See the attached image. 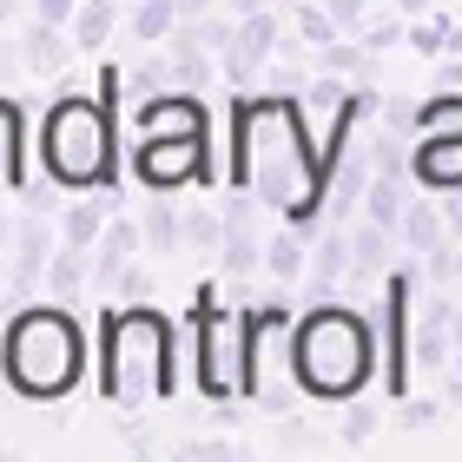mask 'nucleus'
Here are the masks:
<instances>
[{
  "label": "nucleus",
  "instance_id": "obj_21",
  "mask_svg": "<svg viewBox=\"0 0 462 462\" xmlns=\"http://www.w3.org/2000/svg\"><path fill=\"white\" fill-rule=\"evenodd\" d=\"M20 139H27L20 106H14V99H0V199L20 192Z\"/></svg>",
  "mask_w": 462,
  "mask_h": 462
},
{
  "label": "nucleus",
  "instance_id": "obj_38",
  "mask_svg": "<svg viewBox=\"0 0 462 462\" xmlns=\"http://www.w3.org/2000/svg\"><path fill=\"white\" fill-rule=\"evenodd\" d=\"M436 416H443L436 403H403V423H410V430H423V423H436Z\"/></svg>",
  "mask_w": 462,
  "mask_h": 462
},
{
  "label": "nucleus",
  "instance_id": "obj_2",
  "mask_svg": "<svg viewBox=\"0 0 462 462\" xmlns=\"http://www.w3.org/2000/svg\"><path fill=\"white\" fill-rule=\"evenodd\" d=\"M172 324L145 304H125L99 324V390L113 410H152L179 390V364H172Z\"/></svg>",
  "mask_w": 462,
  "mask_h": 462
},
{
  "label": "nucleus",
  "instance_id": "obj_31",
  "mask_svg": "<svg viewBox=\"0 0 462 462\" xmlns=\"http://www.w3.org/2000/svg\"><path fill=\"white\" fill-rule=\"evenodd\" d=\"M125 87H133L139 99H152L159 87H172V53H165V60H145V67H133V73H125Z\"/></svg>",
  "mask_w": 462,
  "mask_h": 462
},
{
  "label": "nucleus",
  "instance_id": "obj_6",
  "mask_svg": "<svg viewBox=\"0 0 462 462\" xmlns=\"http://www.w3.org/2000/svg\"><path fill=\"white\" fill-rule=\"evenodd\" d=\"M245 390L258 410H291L298 403V330H291V298L264 291L245 310Z\"/></svg>",
  "mask_w": 462,
  "mask_h": 462
},
{
  "label": "nucleus",
  "instance_id": "obj_22",
  "mask_svg": "<svg viewBox=\"0 0 462 462\" xmlns=\"http://www.w3.org/2000/svg\"><path fill=\"white\" fill-rule=\"evenodd\" d=\"M403 212H410L403 179H383V172H376V179H370V192H364V218L390 225V231H403Z\"/></svg>",
  "mask_w": 462,
  "mask_h": 462
},
{
  "label": "nucleus",
  "instance_id": "obj_37",
  "mask_svg": "<svg viewBox=\"0 0 462 462\" xmlns=\"http://www.w3.org/2000/svg\"><path fill=\"white\" fill-rule=\"evenodd\" d=\"M443 218H449V231L462 238V185H449V192H443Z\"/></svg>",
  "mask_w": 462,
  "mask_h": 462
},
{
  "label": "nucleus",
  "instance_id": "obj_44",
  "mask_svg": "<svg viewBox=\"0 0 462 462\" xmlns=\"http://www.w3.org/2000/svg\"><path fill=\"white\" fill-rule=\"evenodd\" d=\"M7 271H14V258H7V245H0V284H7Z\"/></svg>",
  "mask_w": 462,
  "mask_h": 462
},
{
  "label": "nucleus",
  "instance_id": "obj_7",
  "mask_svg": "<svg viewBox=\"0 0 462 462\" xmlns=\"http://www.w3.org/2000/svg\"><path fill=\"white\" fill-rule=\"evenodd\" d=\"M192 337H199V390L212 396V403H231V396L245 390V318L238 304H199L192 318Z\"/></svg>",
  "mask_w": 462,
  "mask_h": 462
},
{
  "label": "nucleus",
  "instance_id": "obj_14",
  "mask_svg": "<svg viewBox=\"0 0 462 462\" xmlns=\"http://www.w3.org/2000/svg\"><path fill=\"white\" fill-rule=\"evenodd\" d=\"M20 47H27V67L33 73H60L73 60V27H60V20H33V27L20 33Z\"/></svg>",
  "mask_w": 462,
  "mask_h": 462
},
{
  "label": "nucleus",
  "instance_id": "obj_5",
  "mask_svg": "<svg viewBox=\"0 0 462 462\" xmlns=\"http://www.w3.org/2000/svg\"><path fill=\"white\" fill-rule=\"evenodd\" d=\"M370 324L356 318V310L344 304H324V310H310V318L298 324V383L304 396H356L370 383Z\"/></svg>",
  "mask_w": 462,
  "mask_h": 462
},
{
  "label": "nucleus",
  "instance_id": "obj_33",
  "mask_svg": "<svg viewBox=\"0 0 462 462\" xmlns=\"http://www.w3.org/2000/svg\"><path fill=\"white\" fill-rule=\"evenodd\" d=\"M113 291H119V304H145V298H152V271H145V264H125Z\"/></svg>",
  "mask_w": 462,
  "mask_h": 462
},
{
  "label": "nucleus",
  "instance_id": "obj_3",
  "mask_svg": "<svg viewBox=\"0 0 462 462\" xmlns=\"http://www.w3.org/2000/svg\"><path fill=\"white\" fill-rule=\"evenodd\" d=\"M0 370H7V383H14L20 396L53 403V396H67V390L79 383V370H87V337H79V324H73L60 304H27V310L7 324Z\"/></svg>",
  "mask_w": 462,
  "mask_h": 462
},
{
  "label": "nucleus",
  "instance_id": "obj_40",
  "mask_svg": "<svg viewBox=\"0 0 462 462\" xmlns=\"http://www.w3.org/2000/svg\"><path fill=\"white\" fill-rule=\"evenodd\" d=\"M443 396H449V403H462V344H456V356H449V383H443Z\"/></svg>",
  "mask_w": 462,
  "mask_h": 462
},
{
  "label": "nucleus",
  "instance_id": "obj_29",
  "mask_svg": "<svg viewBox=\"0 0 462 462\" xmlns=\"http://www.w3.org/2000/svg\"><path fill=\"white\" fill-rule=\"evenodd\" d=\"M264 93H278V99H304V93H310V73L298 67V60H284V67L271 60V67H264Z\"/></svg>",
  "mask_w": 462,
  "mask_h": 462
},
{
  "label": "nucleus",
  "instance_id": "obj_23",
  "mask_svg": "<svg viewBox=\"0 0 462 462\" xmlns=\"http://www.w3.org/2000/svg\"><path fill=\"white\" fill-rule=\"evenodd\" d=\"M145 251H179L185 245V212H172V199H159V205H145Z\"/></svg>",
  "mask_w": 462,
  "mask_h": 462
},
{
  "label": "nucleus",
  "instance_id": "obj_32",
  "mask_svg": "<svg viewBox=\"0 0 462 462\" xmlns=\"http://www.w3.org/2000/svg\"><path fill=\"white\" fill-rule=\"evenodd\" d=\"M185 245L218 251V245H225V218H218V212H185Z\"/></svg>",
  "mask_w": 462,
  "mask_h": 462
},
{
  "label": "nucleus",
  "instance_id": "obj_45",
  "mask_svg": "<svg viewBox=\"0 0 462 462\" xmlns=\"http://www.w3.org/2000/svg\"><path fill=\"white\" fill-rule=\"evenodd\" d=\"M7 20H14V0H0V27H7Z\"/></svg>",
  "mask_w": 462,
  "mask_h": 462
},
{
  "label": "nucleus",
  "instance_id": "obj_12",
  "mask_svg": "<svg viewBox=\"0 0 462 462\" xmlns=\"http://www.w3.org/2000/svg\"><path fill=\"white\" fill-rule=\"evenodd\" d=\"M350 271H356V245H350L344 231H337V218H330V231H324L318 245H310V271H304V291H310V298H330V291H337V284L350 278Z\"/></svg>",
  "mask_w": 462,
  "mask_h": 462
},
{
  "label": "nucleus",
  "instance_id": "obj_8",
  "mask_svg": "<svg viewBox=\"0 0 462 462\" xmlns=\"http://www.w3.org/2000/svg\"><path fill=\"white\" fill-rule=\"evenodd\" d=\"M278 47H284V20L271 7L264 14H245L238 33H231V47H225V79H231V87H258L264 67L278 60Z\"/></svg>",
  "mask_w": 462,
  "mask_h": 462
},
{
  "label": "nucleus",
  "instance_id": "obj_34",
  "mask_svg": "<svg viewBox=\"0 0 462 462\" xmlns=\"http://www.w3.org/2000/svg\"><path fill=\"white\" fill-rule=\"evenodd\" d=\"M376 436V410L370 403H350V416H344V443H370Z\"/></svg>",
  "mask_w": 462,
  "mask_h": 462
},
{
  "label": "nucleus",
  "instance_id": "obj_35",
  "mask_svg": "<svg viewBox=\"0 0 462 462\" xmlns=\"http://www.w3.org/2000/svg\"><path fill=\"white\" fill-rule=\"evenodd\" d=\"M330 14H337V27H364V14H370V0H324Z\"/></svg>",
  "mask_w": 462,
  "mask_h": 462
},
{
  "label": "nucleus",
  "instance_id": "obj_36",
  "mask_svg": "<svg viewBox=\"0 0 462 462\" xmlns=\"http://www.w3.org/2000/svg\"><path fill=\"white\" fill-rule=\"evenodd\" d=\"M33 14H40V20H60V27H73L79 0H33Z\"/></svg>",
  "mask_w": 462,
  "mask_h": 462
},
{
  "label": "nucleus",
  "instance_id": "obj_39",
  "mask_svg": "<svg viewBox=\"0 0 462 462\" xmlns=\"http://www.w3.org/2000/svg\"><path fill=\"white\" fill-rule=\"evenodd\" d=\"M436 87H449V93H462V53H449V60H443V73H436Z\"/></svg>",
  "mask_w": 462,
  "mask_h": 462
},
{
  "label": "nucleus",
  "instance_id": "obj_30",
  "mask_svg": "<svg viewBox=\"0 0 462 462\" xmlns=\"http://www.w3.org/2000/svg\"><path fill=\"white\" fill-rule=\"evenodd\" d=\"M298 33L310 40V47H330V40H337L344 27H337V14H330L324 0H318V7H298Z\"/></svg>",
  "mask_w": 462,
  "mask_h": 462
},
{
  "label": "nucleus",
  "instance_id": "obj_10",
  "mask_svg": "<svg viewBox=\"0 0 462 462\" xmlns=\"http://www.w3.org/2000/svg\"><path fill=\"white\" fill-rule=\"evenodd\" d=\"M53 251H60V245H53V231H47V218H40V212H27V218L14 225V251H7V258H14V271H7V291H14L20 304H27L33 291L47 284Z\"/></svg>",
  "mask_w": 462,
  "mask_h": 462
},
{
  "label": "nucleus",
  "instance_id": "obj_28",
  "mask_svg": "<svg viewBox=\"0 0 462 462\" xmlns=\"http://www.w3.org/2000/svg\"><path fill=\"white\" fill-rule=\"evenodd\" d=\"M356 40H364L370 53H383V47H396V40H410V27L396 14H364V27H356Z\"/></svg>",
  "mask_w": 462,
  "mask_h": 462
},
{
  "label": "nucleus",
  "instance_id": "obj_9",
  "mask_svg": "<svg viewBox=\"0 0 462 462\" xmlns=\"http://www.w3.org/2000/svg\"><path fill=\"white\" fill-rule=\"evenodd\" d=\"M139 179L152 192H172L185 179H205V133L185 139H139Z\"/></svg>",
  "mask_w": 462,
  "mask_h": 462
},
{
  "label": "nucleus",
  "instance_id": "obj_47",
  "mask_svg": "<svg viewBox=\"0 0 462 462\" xmlns=\"http://www.w3.org/2000/svg\"><path fill=\"white\" fill-rule=\"evenodd\" d=\"M125 7H133V0H125Z\"/></svg>",
  "mask_w": 462,
  "mask_h": 462
},
{
  "label": "nucleus",
  "instance_id": "obj_26",
  "mask_svg": "<svg viewBox=\"0 0 462 462\" xmlns=\"http://www.w3.org/2000/svg\"><path fill=\"white\" fill-rule=\"evenodd\" d=\"M179 20H185L179 0H133V33H139V40H165Z\"/></svg>",
  "mask_w": 462,
  "mask_h": 462
},
{
  "label": "nucleus",
  "instance_id": "obj_27",
  "mask_svg": "<svg viewBox=\"0 0 462 462\" xmlns=\"http://www.w3.org/2000/svg\"><path fill=\"white\" fill-rule=\"evenodd\" d=\"M172 87L179 93H205V87H212V60H205V47L172 53Z\"/></svg>",
  "mask_w": 462,
  "mask_h": 462
},
{
  "label": "nucleus",
  "instance_id": "obj_11",
  "mask_svg": "<svg viewBox=\"0 0 462 462\" xmlns=\"http://www.w3.org/2000/svg\"><path fill=\"white\" fill-rule=\"evenodd\" d=\"M410 179L423 185V192H449V185H462V139H449V133H416Z\"/></svg>",
  "mask_w": 462,
  "mask_h": 462
},
{
  "label": "nucleus",
  "instance_id": "obj_42",
  "mask_svg": "<svg viewBox=\"0 0 462 462\" xmlns=\"http://www.w3.org/2000/svg\"><path fill=\"white\" fill-rule=\"evenodd\" d=\"M390 7H396V14H410V20H416V14H430V7H436V0H390Z\"/></svg>",
  "mask_w": 462,
  "mask_h": 462
},
{
  "label": "nucleus",
  "instance_id": "obj_17",
  "mask_svg": "<svg viewBox=\"0 0 462 462\" xmlns=\"http://www.w3.org/2000/svg\"><path fill=\"white\" fill-rule=\"evenodd\" d=\"M106 205H113V185H106V199H73L67 205V225H60V245H79V251H93L99 245V231H106Z\"/></svg>",
  "mask_w": 462,
  "mask_h": 462
},
{
  "label": "nucleus",
  "instance_id": "obj_43",
  "mask_svg": "<svg viewBox=\"0 0 462 462\" xmlns=\"http://www.w3.org/2000/svg\"><path fill=\"white\" fill-rule=\"evenodd\" d=\"M212 7H225V0H179V14H212Z\"/></svg>",
  "mask_w": 462,
  "mask_h": 462
},
{
  "label": "nucleus",
  "instance_id": "obj_16",
  "mask_svg": "<svg viewBox=\"0 0 462 462\" xmlns=\"http://www.w3.org/2000/svg\"><path fill=\"white\" fill-rule=\"evenodd\" d=\"M396 238H403L416 258H423V251H443L456 231H449V218H443V205L436 199H410V212H403V231H396Z\"/></svg>",
  "mask_w": 462,
  "mask_h": 462
},
{
  "label": "nucleus",
  "instance_id": "obj_18",
  "mask_svg": "<svg viewBox=\"0 0 462 462\" xmlns=\"http://www.w3.org/2000/svg\"><path fill=\"white\" fill-rule=\"evenodd\" d=\"M390 238H396V231H390V225H376V218H364V225L350 231V245H356V271H350V284L383 278V264H390Z\"/></svg>",
  "mask_w": 462,
  "mask_h": 462
},
{
  "label": "nucleus",
  "instance_id": "obj_46",
  "mask_svg": "<svg viewBox=\"0 0 462 462\" xmlns=\"http://www.w3.org/2000/svg\"><path fill=\"white\" fill-rule=\"evenodd\" d=\"M456 278H462V238H456Z\"/></svg>",
  "mask_w": 462,
  "mask_h": 462
},
{
  "label": "nucleus",
  "instance_id": "obj_41",
  "mask_svg": "<svg viewBox=\"0 0 462 462\" xmlns=\"http://www.w3.org/2000/svg\"><path fill=\"white\" fill-rule=\"evenodd\" d=\"M264 7H271V0H225V14H231V20H245V14H264Z\"/></svg>",
  "mask_w": 462,
  "mask_h": 462
},
{
  "label": "nucleus",
  "instance_id": "obj_13",
  "mask_svg": "<svg viewBox=\"0 0 462 462\" xmlns=\"http://www.w3.org/2000/svg\"><path fill=\"white\" fill-rule=\"evenodd\" d=\"M139 251H145V225L113 218L106 231H99V245H93V284H99V291H113V284H119V271L133 264Z\"/></svg>",
  "mask_w": 462,
  "mask_h": 462
},
{
  "label": "nucleus",
  "instance_id": "obj_25",
  "mask_svg": "<svg viewBox=\"0 0 462 462\" xmlns=\"http://www.w3.org/2000/svg\"><path fill=\"white\" fill-rule=\"evenodd\" d=\"M416 133H449V139H462V93H436L430 106H416Z\"/></svg>",
  "mask_w": 462,
  "mask_h": 462
},
{
  "label": "nucleus",
  "instance_id": "obj_19",
  "mask_svg": "<svg viewBox=\"0 0 462 462\" xmlns=\"http://www.w3.org/2000/svg\"><path fill=\"white\" fill-rule=\"evenodd\" d=\"M87 284H93V251L60 245V251H53V264H47V291H53L60 304H67V298H79Z\"/></svg>",
  "mask_w": 462,
  "mask_h": 462
},
{
  "label": "nucleus",
  "instance_id": "obj_20",
  "mask_svg": "<svg viewBox=\"0 0 462 462\" xmlns=\"http://www.w3.org/2000/svg\"><path fill=\"white\" fill-rule=\"evenodd\" d=\"M218 258L231 278H251V271L264 264V238H258V225H245V218H225V245H218Z\"/></svg>",
  "mask_w": 462,
  "mask_h": 462
},
{
  "label": "nucleus",
  "instance_id": "obj_24",
  "mask_svg": "<svg viewBox=\"0 0 462 462\" xmlns=\"http://www.w3.org/2000/svg\"><path fill=\"white\" fill-rule=\"evenodd\" d=\"M113 14H119V0H79L73 40H79V47H106V40H113Z\"/></svg>",
  "mask_w": 462,
  "mask_h": 462
},
{
  "label": "nucleus",
  "instance_id": "obj_1",
  "mask_svg": "<svg viewBox=\"0 0 462 462\" xmlns=\"http://www.w3.org/2000/svg\"><path fill=\"white\" fill-rule=\"evenodd\" d=\"M231 172L291 225H310L330 192V165H324V152H310L298 99H278V93L245 99L231 113Z\"/></svg>",
  "mask_w": 462,
  "mask_h": 462
},
{
  "label": "nucleus",
  "instance_id": "obj_15",
  "mask_svg": "<svg viewBox=\"0 0 462 462\" xmlns=\"http://www.w3.org/2000/svg\"><path fill=\"white\" fill-rule=\"evenodd\" d=\"M264 271H271L278 284H298L304 271H310V245H304V231L291 225V218H284V225L264 238Z\"/></svg>",
  "mask_w": 462,
  "mask_h": 462
},
{
  "label": "nucleus",
  "instance_id": "obj_4",
  "mask_svg": "<svg viewBox=\"0 0 462 462\" xmlns=\"http://www.w3.org/2000/svg\"><path fill=\"white\" fill-rule=\"evenodd\" d=\"M40 159H47L53 185H119L113 165V106L93 93H67L53 99L47 125H40Z\"/></svg>",
  "mask_w": 462,
  "mask_h": 462
}]
</instances>
